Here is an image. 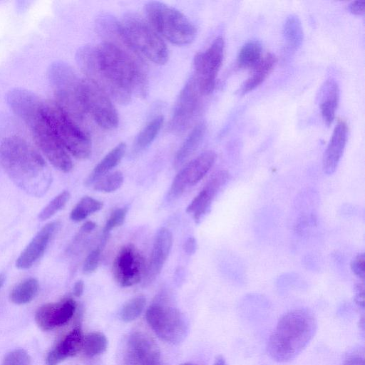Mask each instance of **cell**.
I'll list each match as a JSON object with an SVG mask.
<instances>
[{
	"mask_svg": "<svg viewBox=\"0 0 365 365\" xmlns=\"http://www.w3.org/2000/svg\"><path fill=\"white\" fill-rule=\"evenodd\" d=\"M157 365H164V364H159V363H158Z\"/></svg>",
	"mask_w": 365,
	"mask_h": 365,
	"instance_id": "obj_50",
	"label": "cell"
},
{
	"mask_svg": "<svg viewBox=\"0 0 365 365\" xmlns=\"http://www.w3.org/2000/svg\"><path fill=\"white\" fill-rule=\"evenodd\" d=\"M99 59L110 78L120 87L145 97L148 79L143 58L133 50L103 41L97 46Z\"/></svg>",
	"mask_w": 365,
	"mask_h": 365,
	"instance_id": "obj_3",
	"label": "cell"
},
{
	"mask_svg": "<svg viewBox=\"0 0 365 365\" xmlns=\"http://www.w3.org/2000/svg\"><path fill=\"white\" fill-rule=\"evenodd\" d=\"M229 176L228 172L225 170L215 173L189 204L186 212L192 215L196 222L207 213L214 198L228 181Z\"/></svg>",
	"mask_w": 365,
	"mask_h": 365,
	"instance_id": "obj_18",
	"label": "cell"
},
{
	"mask_svg": "<svg viewBox=\"0 0 365 365\" xmlns=\"http://www.w3.org/2000/svg\"><path fill=\"white\" fill-rule=\"evenodd\" d=\"M146 300L143 296H138L127 302L120 312V318L125 322L135 320L142 313Z\"/></svg>",
	"mask_w": 365,
	"mask_h": 365,
	"instance_id": "obj_35",
	"label": "cell"
},
{
	"mask_svg": "<svg viewBox=\"0 0 365 365\" xmlns=\"http://www.w3.org/2000/svg\"><path fill=\"white\" fill-rule=\"evenodd\" d=\"M163 120V116H157L148 123L139 132L135 141V146L138 150H143L152 143L159 133Z\"/></svg>",
	"mask_w": 365,
	"mask_h": 365,
	"instance_id": "obj_31",
	"label": "cell"
},
{
	"mask_svg": "<svg viewBox=\"0 0 365 365\" xmlns=\"http://www.w3.org/2000/svg\"><path fill=\"white\" fill-rule=\"evenodd\" d=\"M216 153L207 150L187 163L173 179L170 195L173 198L181 196L187 186L197 183L207 173L216 160Z\"/></svg>",
	"mask_w": 365,
	"mask_h": 365,
	"instance_id": "obj_15",
	"label": "cell"
},
{
	"mask_svg": "<svg viewBox=\"0 0 365 365\" xmlns=\"http://www.w3.org/2000/svg\"><path fill=\"white\" fill-rule=\"evenodd\" d=\"M96 224L92 221L86 222L80 229V233L86 234L95 229Z\"/></svg>",
	"mask_w": 365,
	"mask_h": 365,
	"instance_id": "obj_46",
	"label": "cell"
},
{
	"mask_svg": "<svg viewBox=\"0 0 365 365\" xmlns=\"http://www.w3.org/2000/svg\"><path fill=\"white\" fill-rule=\"evenodd\" d=\"M206 124L204 122L196 125L190 133L182 145L178 150L174 165L179 168L195 152L201 143L206 132Z\"/></svg>",
	"mask_w": 365,
	"mask_h": 365,
	"instance_id": "obj_27",
	"label": "cell"
},
{
	"mask_svg": "<svg viewBox=\"0 0 365 365\" xmlns=\"http://www.w3.org/2000/svg\"><path fill=\"white\" fill-rule=\"evenodd\" d=\"M48 77L55 102L78 123L87 114L83 100V79L68 63L56 61L48 69Z\"/></svg>",
	"mask_w": 365,
	"mask_h": 365,
	"instance_id": "obj_4",
	"label": "cell"
},
{
	"mask_svg": "<svg viewBox=\"0 0 365 365\" xmlns=\"http://www.w3.org/2000/svg\"><path fill=\"white\" fill-rule=\"evenodd\" d=\"M6 98L11 110L25 123L37 114L45 103L36 94L22 88L11 89Z\"/></svg>",
	"mask_w": 365,
	"mask_h": 365,
	"instance_id": "obj_20",
	"label": "cell"
},
{
	"mask_svg": "<svg viewBox=\"0 0 365 365\" xmlns=\"http://www.w3.org/2000/svg\"><path fill=\"white\" fill-rule=\"evenodd\" d=\"M213 365H226L225 358L222 356L219 355L215 359Z\"/></svg>",
	"mask_w": 365,
	"mask_h": 365,
	"instance_id": "obj_47",
	"label": "cell"
},
{
	"mask_svg": "<svg viewBox=\"0 0 365 365\" xmlns=\"http://www.w3.org/2000/svg\"><path fill=\"white\" fill-rule=\"evenodd\" d=\"M83 341L81 328L75 327L48 353L46 364L58 365L67 358L75 356L82 349Z\"/></svg>",
	"mask_w": 365,
	"mask_h": 365,
	"instance_id": "obj_23",
	"label": "cell"
},
{
	"mask_svg": "<svg viewBox=\"0 0 365 365\" xmlns=\"http://www.w3.org/2000/svg\"><path fill=\"white\" fill-rule=\"evenodd\" d=\"M149 24L155 31L173 44L191 43L197 30L193 24L181 11L165 3L151 1L145 5Z\"/></svg>",
	"mask_w": 365,
	"mask_h": 365,
	"instance_id": "obj_5",
	"label": "cell"
},
{
	"mask_svg": "<svg viewBox=\"0 0 365 365\" xmlns=\"http://www.w3.org/2000/svg\"><path fill=\"white\" fill-rule=\"evenodd\" d=\"M343 365H365L364 358L358 353H354L346 358Z\"/></svg>",
	"mask_w": 365,
	"mask_h": 365,
	"instance_id": "obj_42",
	"label": "cell"
},
{
	"mask_svg": "<svg viewBox=\"0 0 365 365\" xmlns=\"http://www.w3.org/2000/svg\"><path fill=\"white\" fill-rule=\"evenodd\" d=\"M183 249L187 255L194 254L197 249L195 238L193 237H190L187 238L184 243Z\"/></svg>",
	"mask_w": 365,
	"mask_h": 365,
	"instance_id": "obj_44",
	"label": "cell"
},
{
	"mask_svg": "<svg viewBox=\"0 0 365 365\" xmlns=\"http://www.w3.org/2000/svg\"><path fill=\"white\" fill-rule=\"evenodd\" d=\"M348 130L347 123L344 120H339L323 155V170L327 175L334 173L338 166L346 144Z\"/></svg>",
	"mask_w": 365,
	"mask_h": 365,
	"instance_id": "obj_22",
	"label": "cell"
},
{
	"mask_svg": "<svg viewBox=\"0 0 365 365\" xmlns=\"http://www.w3.org/2000/svg\"><path fill=\"white\" fill-rule=\"evenodd\" d=\"M69 198L70 193L68 191L63 190L59 193L39 212L38 219L43 221L51 217L64 207Z\"/></svg>",
	"mask_w": 365,
	"mask_h": 365,
	"instance_id": "obj_36",
	"label": "cell"
},
{
	"mask_svg": "<svg viewBox=\"0 0 365 365\" xmlns=\"http://www.w3.org/2000/svg\"><path fill=\"white\" fill-rule=\"evenodd\" d=\"M5 281V276L3 274H0V288L2 287Z\"/></svg>",
	"mask_w": 365,
	"mask_h": 365,
	"instance_id": "obj_48",
	"label": "cell"
},
{
	"mask_svg": "<svg viewBox=\"0 0 365 365\" xmlns=\"http://www.w3.org/2000/svg\"><path fill=\"white\" fill-rule=\"evenodd\" d=\"M225 51V41L222 36L217 37L203 52L194 58L195 77L203 96L210 95L215 86L216 78L221 67Z\"/></svg>",
	"mask_w": 365,
	"mask_h": 365,
	"instance_id": "obj_11",
	"label": "cell"
},
{
	"mask_svg": "<svg viewBox=\"0 0 365 365\" xmlns=\"http://www.w3.org/2000/svg\"><path fill=\"white\" fill-rule=\"evenodd\" d=\"M160 351L155 340L143 331L132 333L127 341L124 365H157Z\"/></svg>",
	"mask_w": 365,
	"mask_h": 365,
	"instance_id": "obj_16",
	"label": "cell"
},
{
	"mask_svg": "<svg viewBox=\"0 0 365 365\" xmlns=\"http://www.w3.org/2000/svg\"><path fill=\"white\" fill-rule=\"evenodd\" d=\"M277 62L275 56L267 53L262 57L259 63L252 68V73L242 84L239 93L247 94L257 88L267 78Z\"/></svg>",
	"mask_w": 365,
	"mask_h": 365,
	"instance_id": "obj_25",
	"label": "cell"
},
{
	"mask_svg": "<svg viewBox=\"0 0 365 365\" xmlns=\"http://www.w3.org/2000/svg\"><path fill=\"white\" fill-rule=\"evenodd\" d=\"M352 272L359 278L364 279L365 276V256L364 253L358 254L351 262Z\"/></svg>",
	"mask_w": 365,
	"mask_h": 365,
	"instance_id": "obj_40",
	"label": "cell"
},
{
	"mask_svg": "<svg viewBox=\"0 0 365 365\" xmlns=\"http://www.w3.org/2000/svg\"><path fill=\"white\" fill-rule=\"evenodd\" d=\"M48 120L66 150L78 159H87L92 152L89 135L55 101H46Z\"/></svg>",
	"mask_w": 365,
	"mask_h": 365,
	"instance_id": "obj_7",
	"label": "cell"
},
{
	"mask_svg": "<svg viewBox=\"0 0 365 365\" xmlns=\"http://www.w3.org/2000/svg\"><path fill=\"white\" fill-rule=\"evenodd\" d=\"M0 163L14 184L31 196H43L51 185V174L43 158L19 136L1 141Z\"/></svg>",
	"mask_w": 365,
	"mask_h": 365,
	"instance_id": "obj_1",
	"label": "cell"
},
{
	"mask_svg": "<svg viewBox=\"0 0 365 365\" xmlns=\"http://www.w3.org/2000/svg\"><path fill=\"white\" fill-rule=\"evenodd\" d=\"M102 248L103 247L100 245V247L93 250L88 255L83 266V272L84 274H91L93 272H95L96 269L98 268L100 262Z\"/></svg>",
	"mask_w": 365,
	"mask_h": 365,
	"instance_id": "obj_39",
	"label": "cell"
},
{
	"mask_svg": "<svg viewBox=\"0 0 365 365\" xmlns=\"http://www.w3.org/2000/svg\"><path fill=\"white\" fill-rule=\"evenodd\" d=\"M76 303L72 298H66L56 303H47L40 307L35 314V321L40 329L49 331L67 323L73 316Z\"/></svg>",
	"mask_w": 365,
	"mask_h": 365,
	"instance_id": "obj_17",
	"label": "cell"
},
{
	"mask_svg": "<svg viewBox=\"0 0 365 365\" xmlns=\"http://www.w3.org/2000/svg\"><path fill=\"white\" fill-rule=\"evenodd\" d=\"M127 212V207H120L112 212L103 230L102 243L105 244L107 236L113 229L120 226L124 222Z\"/></svg>",
	"mask_w": 365,
	"mask_h": 365,
	"instance_id": "obj_37",
	"label": "cell"
},
{
	"mask_svg": "<svg viewBox=\"0 0 365 365\" xmlns=\"http://www.w3.org/2000/svg\"><path fill=\"white\" fill-rule=\"evenodd\" d=\"M84 289V282L82 280L76 282L73 289V295L79 297L82 295Z\"/></svg>",
	"mask_w": 365,
	"mask_h": 365,
	"instance_id": "obj_45",
	"label": "cell"
},
{
	"mask_svg": "<svg viewBox=\"0 0 365 365\" xmlns=\"http://www.w3.org/2000/svg\"><path fill=\"white\" fill-rule=\"evenodd\" d=\"M120 24L129 44L142 58L160 65L167 62V46L149 22L135 14H127Z\"/></svg>",
	"mask_w": 365,
	"mask_h": 365,
	"instance_id": "obj_6",
	"label": "cell"
},
{
	"mask_svg": "<svg viewBox=\"0 0 365 365\" xmlns=\"http://www.w3.org/2000/svg\"><path fill=\"white\" fill-rule=\"evenodd\" d=\"M317 330V318L311 310L292 309L278 320L267 341V353L277 362L291 361L309 345Z\"/></svg>",
	"mask_w": 365,
	"mask_h": 365,
	"instance_id": "obj_2",
	"label": "cell"
},
{
	"mask_svg": "<svg viewBox=\"0 0 365 365\" xmlns=\"http://www.w3.org/2000/svg\"><path fill=\"white\" fill-rule=\"evenodd\" d=\"M180 365H194V364H190V363H184V364H182Z\"/></svg>",
	"mask_w": 365,
	"mask_h": 365,
	"instance_id": "obj_49",
	"label": "cell"
},
{
	"mask_svg": "<svg viewBox=\"0 0 365 365\" xmlns=\"http://www.w3.org/2000/svg\"><path fill=\"white\" fill-rule=\"evenodd\" d=\"M202 96L192 75L187 81L176 101L170 122L171 131L181 133L190 127L201 110Z\"/></svg>",
	"mask_w": 365,
	"mask_h": 365,
	"instance_id": "obj_12",
	"label": "cell"
},
{
	"mask_svg": "<svg viewBox=\"0 0 365 365\" xmlns=\"http://www.w3.org/2000/svg\"><path fill=\"white\" fill-rule=\"evenodd\" d=\"M76 60L86 79L95 84L120 104L128 103L132 94L117 85L108 76L98 57L97 47L85 45L78 48Z\"/></svg>",
	"mask_w": 365,
	"mask_h": 365,
	"instance_id": "obj_9",
	"label": "cell"
},
{
	"mask_svg": "<svg viewBox=\"0 0 365 365\" xmlns=\"http://www.w3.org/2000/svg\"><path fill=\"white\" fill-rule=\"evenodd\" d=\"M173 245V235L165 228L161 227L158 230L143 278L145 284L152 282L160 273L165 264Z\"/></svg>",
	"mask_w": 365,
	"mask_h": 365,
	"instance_id": "obj_19",
	"label": "cell"
},
{
	"mask_svg": "<svg viewBox=\"0 0 365 365\" xmlns=\"http://www.w3.org/2000/svg\"><path fill=\"white\" fill-rule=\"evenodd\" d=\"M26 125L31 129L36 144L49 162L62 172H70L73 168L72 160L51 126L46 103L43 109Z\"/></svg>",
	"mask_w": 365,
	"mask_h": 365,
	"instance_id": "obj_8",
	"label": "cell"
},
{
	"mask_svg": "<svg viewBox=\"0 0 365 365\" xmlns=\"http://www.w3.org/2000/svg\"><path fill=\"white\" fill-rule=\"evenodd\" d=\"M320 109L324 123L329 126L334 118L339 100V88L334 79H328L319 93Z\"/></svg>",
	"mask_w": 365,
	"mask_h": 365,
	"instance_id": "obj_24",
	"label": "cell"
},
{
	"mask_svg": "<svg viewBox=\"0 0 365 365\" xmlns=\"http://www.w3.org/2000/svg\"><path fill=\"white\" fill-rule=\"evenodd\" d=\"M39 284L36 279L29 278L17 284L11 292L10 300L16 304L30 302L38 292Z\"/></svg>",
	"mask_w": 365,
	"mask_h": 365,
	"instance_id": "obj_29",
	"label": "cell"
},
{
	"mask_svg": "<svg viewBox=\"0 0 365 365\" xmlns=\"http://www.w3.org/2000/svg\"><path fill=\"white\" fill-rule=\"evenodd\" d=\"M349 11L355 15H363L365 12V1L359 0L350 3L348 6Z\"/></svg>",
	"mask_w": 365,
	"mask_h": 365,
	"instance_id": "obj_41",
	"label": "cell"
},
{
	"mask_svg": "<svg viewBox=\"0 0 365 365\" xmlns=\"http://www.w3.org/2000/svg\"><path fill=\"white\" fill-rule=\"evenodd\" d=\"M123 182V175L115 171L99 178L94 182L93 189L103 192H111L118 190Z\"/></svg>",
	"mask_w": 365,
	"mask_h": 365,
	"instance_id": "obj_34",
	"label": "cell"
},
{
	"mask_svg": "<svg viewBox=\"0 0 365 365\" xmlns=\"http://www.w3.org/2000/svg\"><path fill=\"white\" fill-rule=\"evenodd\" d=\"M355 302L362 308L364 307V286L363 283L357 284L356 286Z\"/></svg>",
	"mask_w": 365,
	"mask_h": 365,
	"instance_id": "obj_43",
	"label": "cell"
},
{
	"mask_svg": "<svg viewBox=\"0 0 365 365\" xmlns=\"http://www.w3.org/2000/svg\"><path fill=\"white\" fill-rule=\"evenodd\" d=\"M148 324L162 340L171 344H179L188 332V321L178 309L163 305L153 304L145 313Z\"/></svg>",
	"mask_w": 365,
	"mask_h": 365,
	"instance_id": "obj_10",
	"label": "cell"
},
{
	"mask_svg": "<svg viewBox=\"0 0 365 365\" xmlns=\"http://www.w3.org/2000/svg\"><path fill=\"white\" fill-rule=\"evenodd\" d=\"M83 89L86 113L104 129L111 130L117 128L119 118L110 98L86 78L83 79Z\"/></svg>",
	"mask_w": 365,
	"mask_h": 365,
	"instance_id": "obj_13",
	"label": "cell"
},
{
	"mask_svg": "<svg viewBox=\"0 0 365 365\" xmlns=\"http://www.w3.org/2000/svg\"><path fill=\"white\" fill-rule=\"evenodd\" d=\"M146 269L145 259L133 245L123 247L115 256L113 274L122 287L133 286L143 279Z\"/></svg>",
	"mask_w": 365,
	"mask_h": 365,
	"instance_id": "obj_14",
	"label": "cell"
},
{
	"mask_svg": "<svg viewBox=\"0 0 365 365\" xmlns=\"http://www.w3.org/2000/svg\"><path fill=\"white\" fill-rule=\"evenodd\" d=\"M103 207L102 202L89 196H85L76 204L70 214V218L73 222L85 220L90 215L101 210Z\"/></svg>",
	"mask_w": 365,
	"mask_h": 365,
	"instance_id": "obj_32",
	"label": "cell"
},
{
	"mask_svg": "<svg viewBox=\"0 0 365 365\" xmlns=\"http://www.w3.org/2000/svg\"><path fill=\"white\" fill-rule=\"evenodd\" d=\"M108 339L101 332H91L83 336L82 350L88 357L103 353L108 347Z\"/></svg>",
	"mask_w": 365,
	"mask_h": 365,
	"instance_id": "obj_33",
	"label": "cell"
},
{
	"mask_svg": "<svg viewBox=\"0 0 365 365\" xmlns=\"http://www.w3.org/2000/svg\"><path fill=\"white\" fill-rule=\"evenodd\" d=\"M283 36L289 49L296 50L301 46L304 33L298 16L292 14L286 19L283 26Z\"/></svg>",
	"mask_w": 365,
	"mask_h": 365,
	"instance_id": "obj_28",
	"label": "cell"
},
{
	"mask_svg": "<svg viewBox=\"0 0 365 365\" xmlns=\"http://www.w3.org/2000/svg\"><path fill=\"white\" fill-rule=\"evenodd\" d=\"M31 359L26 351L22 349L13 350L8 353L2 365H31Z\"/></svg>",
	"mask_w": 365,
	"mask_h": 365,
	"instance_id": "obj_38",
	"label": "cell"
},
{
	"mask_svg": "<svg viewBox=\"0 0 365 365\" xmlns=\"http://www.w3.org/2000/svg\"><path fill=\"white\" fill-rule=\"evenodd\" d=\"M262 45L257 41H250L240 48L237 63L240 68H253L262 58Z\"/></svg>",
	"mask_w": 365,
	"mask_h": 365,
	"instance_id": "obj_30",
	"label": "cell"
},
{
	"mask_svg": "<svg viewBox=\"0 0 365 365\" xmlns=\"http://www.w3.org/2000/svg\"><path fill=\"white\" fill-rule=\"evenodd\" d=\"M58 226L57 222H51L44 225L20 254L16 267L21 269L31 267L44 253Z\"/></svg>",
	"mask_w": 365,
	"mask_h": 365,
	"instance_id": "obj_21",
	"label": "cell"
},
{
	"mask_svg": "<svg viewBox=\"0 0 365 365\" xmlns=\"http://www.w3.org/2000/svg\"><path fill=\"white\" fill-rule=\"evenodd\" d=\"M126 150V145L122 142L113 148L93 168L86 180V185H90L99 178L107 175L120 162Z\"/></svg>",
	"mask_w": 365,
	"mask_h": 365,
	"instance_id": "obj_26",
	"label": "cell"
}]
</instances>
